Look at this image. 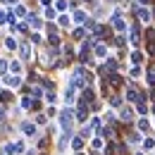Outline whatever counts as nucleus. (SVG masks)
<instances>
[{
  "label": "nucleus",
  "mask_w": 155,
  "mask_h": 155,
  "mask_svg": "<svg viewBox=\"0 0 155 155\" xmlns=\"http://www.w3.org/2000/svg\"><path fill=\"white\" fill-rule=\"evenodd\" d=\"M74 21H81V24H86V12H81V10H77V12H74Z\"/></svg>",
  "instance_id": "ddd939ff"
},
{
  "label": "nucleus",
  "mask_w": 155,
  "mask_h": 155,
  "mask_svg": "<svg viewBox=\"0 0 155 155\" xmlns=\"http://www.w3.org/2000/svg\"><path fill=\"white\" fill-rule=\"evenodd\" d=\"M148 84H150V86H155V67H150V69H148Z\"/></svg>",
  "instance_id": "5701e85b"
},
{
  "label": "nucleus",
  "mask_w": 155,
  "mask_h": 155,
  "mask_svg": "<svg viewBox=\"0 0 155 155\" xmlns=\"http://www.w3.org/2000/svg\"><path fill=\"white\" fill-rule=\"evenodd\" d=\"M86 119H88V105H86V100L81 98L79 110H77V122H86Z\"/></svg>",
  "instance_id": "f03ea898"
},
{
  "label": "nucleus",
  "mask_w": 155,
  "mask_h": 155,
  "mask_svg": "<svg viewBox=\"0 0 155 155\" xmlns=\"http://www.w3.org/2000/svg\"><path fill=\"white\" fill-rule=\"evenodd\" d=\"M5 21H7V15H5V12H0V24H5Z\"/></svg>",
  "instance_id": "2f4dec72"
},
{
  "label": "nucleus",
  "mask_w": 155,
  "mask_h": 155,
  "mask_svg": "<svg viewBox=\"0 0 155 155\" xmlns=\"http://www.w3.org/2000/svg\"><path fill=\"white\" fill-rule=\"evenodd\" d=\"M105 53H107V48H105L103 43H98V45H96V55H98V58H105Z\"/></svg>",
  "instance_id": "2eb2a0df"
},
{
  "label": "nucleus",
  "mask_w": 155,
  "mask_h": 155,
  "mask_svg": "<svg viewBox=\"0 0 155 155\" xmlns=\"http://www.w3.org/2000/svg\"><path fill=\"white\" fill-rule=\"evenodd\" d=\"M21 131H24V136H36V124L34 122H24L21 124Z\"/></svg>",
  "instance_id": "39448f33"
},
{
  "label": "nucleus",
  "mask_w": 155,
  "mask_h": 155,
  "mask_svg": "<svg viewBox=\"0 0 155 155\" xmlns=\"http://www.w3.org/2000/svg\"><path fill=\"white\" fill-rule=\"evenodd\" d=\"M72 146H74V150H81V146H84V136H77V138L72 141Z\"/></svg>",
  "instance_id": "f3484780"
},
{
  "label": "nucleus",
  "mask_w": 155,
  "mask_h": 155,
  "mask_svg": "<svg viewBox=\"0 0 155 155\" xmlns=\"http://www.w3.org/2000/svg\"><path fill=\"white\" fill-rule=\"evenodd\" d=\"M7 67H10L7 60H0V74H7Z\"/></svg>",
  "instance_id": "bb28decb"
},
{
  "label": "nucleus",
  "mask_w": 155,
  "mask_h": 155,
  "mask_svg": "<svg viewBox=\"0 0 155 155\" xmlns=\"http://www.w3.org/2000/svg\"><path fill=\"white\" fill-rule=\"evenodd\" d=\"M5 153H7V155L17 153V143H5Z\"/></svg>",
  "instance_id": "a211bd4d"
},
{
  "label": "nucleus",
  "mask_w": 155,
  "mask_h": 155,
  "mask_svg": "<svg viewBox=\"0 0 155 155\" xmlns=\"http://www.w3.org/2000/svg\"><path fill=\"white\" fill-rule=\"evenodd\" d=\"M55 10L64 12V10H67V0H58V2H55Z\"/></svg>",
  "instance_id": "b1692460"
},
{
  "label": "nucleus",
  "mask_w": 155,
  "mask_h": 155,
  "mask_svg": "<svg viewBox=\"0 0 155 155\" xmlns=\"http://www.w3.org/2000/svg\"><path fill=\"white\" fill-rule=\"evenodd\" d=\"M143 146H146V148H153L155 141H153V138H146V141H143Z\"/></svg>",
  "instance_id": "c756f323"
},
{
  "label": "nucleus",
  "mask_w": 155,
  "mask_h": 155,
  "mask_svg": "<svg viewBox=\"0 0 155 155\" xmlns=\"http://www.w3.org/2000/svg\"><path fill=\"white\" fill-rule=\"evenodd\" d=\"M131 43H134V45H138V43H141V34H138V29H134V31H131Z\"/></svg>",
  "instance_id": "6ab92c4d"
},
{
  "label": "nucleus",
  "mask_w": 155,
  "mask_h": 155,
  "mask_svg": "<svg viewBox=\"0 0 155 155\" xmlns=\"http://www.w3.org/2000/svg\"><path fill=\"white\" fill-rule=\"evenodd\" d=\"M138 2H141V5H148V0H138Z\"/></svg>",
  "instance_id": "72a5a7b5"
},
{
  "label": "nucleus",
  "mask_w": 155,
  "mask_h": 155,
  "mask_svg": "<svg viewBox=\"0 0 155 155\" xmlns=\"http://www.w3.org/2000/svg\"><path fill=\"white\" fill-rule=\"evenodd\" d=\"M138 98H141V96L136 93L134 88H127V100H129V103H134V100H138Z\"/></svg>",
  "instance_id": "f8f14e48"
},
{
  "label": "nucleus",
  "mask_w": 155,
  "mask_h": 155,
  "mask_svg": "<svg viewBox=\"0 0 155 155\" xmlns=\"http://www.w3.org/2000/svg\"><path fill=\"white\" fill-rule=\"evenodd\" d=\"M91 146H93V150H100V148H103V136L93 138V143H91Z\"/></svg>",
  "instance_id": "412c9836"
},
{
  "label": "nucleus",
  "mask_w": 155,
  "mask_h": 155,
  "mask_svg": "<svg viewBox=\"0 0 155 155\" xmlns=\"http://www.w3.org/2000/svg\"><path fill=\"white\" fill-rule=\"evenodd\" d=\"M110 103H112L115 107H119V105H122V100H119V98H117V96H112V98H110Z\"/></svg>",
  "instance_id": "cd10ccee"
},
{
  "label": "nucleus",
  "mask_w": 155,
  "mask_h": 155,
  "mask_svg": "<svg viewBox=\"0 0 155 155\" xmlns=\"http://www.w3.org/2000/svg\"><path fill=\"white\" fill-rule=\"evenodd\" d=\"M136 17H138V21L148 24V21H150V10H148V7H136Z\"/></svg>",
  "instance_id": "20e7f679"
},
{
  "label": "nucleus",
  "mask_w": 155,
  "mask_h": 155,
  "mask_svg": "<svg viewBox=\"0 0 155 155\" xmlns=\"http://www.w3.org/2000/svg\"><path fill=\"white\" fill-rule=\"evenodd\" d=\"M138 155H141V153H138Z\"/></svg>",
  "instance_id": "c9c22d12"
},
{
  "label": "nucleus",
  "mask_w": 155,
  "mask_h": 155,
  "mask_svg": "<svg viewBox=\"0 0 155 155\" xmlns=\"http://www.w3.org/2000/svg\"><path fill=\"white\" fill-rule=\"evenodd\" d=\"M19 55H21V60L31 58V45H29V43H21V45H19Z\"/></svg>",
  "instance_id": "423d86ee"
},
{
  "label": "nucleus",
  "mask_w": 155,
  "mask_h": 155,
  "mask_svg": "<svg viewBox=\"0 0 155 155\" xmlns=\"http://www.w3.org/2000/svg\"><path fill=\"white\" fill-rule=\"evenodd\" d=\"M74 119H77V115H74L72 110H67V107L60 112V124H62V129H69V127L74 124Z\"/></svg>",
  "instance_id": "f257e3e1"
},
{
  "label": "nucleus",
  "mask_w": 155,
  "mask_h": 155,
  "mask_svg": "<svg viewBox=\"0 0 155 155\" xmlns=\"http://www.w3.org/2000/svg\"><path fill=\"white\" fill-rule=\"evenodd\" d=\"M10 72H12V74H17V77L21 74V64L17 62V60H12V62H10Z\"/></svg>",
  "instance_id": "1a4fd4ad"
},
{
  "label": "nucleus",
  "mask_w": 155,
  "mask_h": 155,
  "mask_svg": "<svg viewBox=\"0 0 155 155\" xmlns=\"http://www.w3.org/2000/svg\"><path fill=\"white\" fill-rule=\"evenodd\" d=\"M77 155H81V153H77Z\"/></svg>",
  "instance_id": "f704fd0d"
},
{
  "label": "nucleus",
  "mask_w": 155,
  "mask_h": 155,
  "mask_svg": "<svg viewBox=\"0 0 155 155\" xmlns=\"http://www.w3.org/2000/svg\"><path fill=\"white\" fill-rule=\"evenodd\" d=\"M138 129H141V131H143V134H146V131H148V129H150V122H148V119H146V117H143V119H138Z\"/></svg>",
  "instance_id": "9b49d317"
},
{
  "label": "nucleus",
  "mask_w": 155,
  "mask_h": 155,
  "mask_svg": "<svg viewBox=\"0 0 155 155\" xmlns=\"http://www.w3.org/2000/svg\"><path fill=\"white\" fill-rule=\"evenodd\" d=\"M15 15H17V17H26V7H24V5H17V7H15Z\"/></svg>",
  "instance_id": "aec40b11"
},
{
  "label": "nucleus",
  "mask_w": 155,
  "mask_h": 155,
  "mask_svg": "<svg viewBox=\"0 0 155 155\" xmlns=\"http://www.w3.org/2000/svg\"><path fill=\"white\" fill-rule=\"evenodd\" d=\"M2 81H5V86H7V88H17V86H21V77H17V74H12V77H10V74H5Z\"/></svg>",
  "instance_id": "7ed1b4c3"
},
{
  "label": "nucleus",
  "mask_w": 155,
  "mask_h": 155,
  "mask_svg": "<svg viewBox=\"0 0 155 155\" xmlns=\"http://www.w3.org/2000/svg\"><path fill=\"white\" fill-rule=\"evenodd\" d=\"M69 21H72V19H69L67 15H62V17L58 19V24H60V26H69Z\"/></svg>",
  "instance_id": "393cba45"
},
{
  "label": "nucleus",
  "mask_w": 155,
  "mask_h": 155,
  "mask_svg": "<svg viewBox=\"0 0 155 155\" xmlns=\"http://www.w3.org/2000/svg\"><path fill=\"white\" fill-rule=\"evenodd\" d=\"M5 48H7V50H15V48H17V41L12 38V36H7V38H5Z\"/></svg>",
  "instance_id": "4468645a"
},
{
  "label": "nucleus",
  "mask_w": 155,
  "mask_h": 155,
  "mask_svg": "<svg viewBox=\"0 0 155 155\" xmlns=\"http://www.w3.org/2000/svg\"><path fill=\"white\" fill-rule=\"evenodd\" d=\"M117 69V60L115 58H107V72H115Z\"/></svg>",
  "instance_id": "4be33fe9"
},
{
  "label": "nucleus",
  "mask_w": 155,
  "mask_h": 155,
  "mask_svg": "<svg viewBox=\"0 0 155 155\" xmlns=\"http://www.w3.org/2000/svg\"><path fill=\"white\" fill-rule=\"evenodd\" d=\"M98 136H103V138H110V136H112V129H110V127H100V129H98Z\"/></svg>",
  "instance_id": "9d476101"
},
{
  "label": "nucleus",
  "mask_w": 155,
  "mask_h": 155,
  "mask_svg": "<svg viewBox=\"0 0 155 155\" xmlns=\"http://www.w3.org/2000/svg\"><path fill=\"white\" fill-rule=\"evenodd\" d=\"M45 17H48V19H53V17H55V10H50V7H45Z\"/></svg>",
  "instance_id": "c85d7f7f"
},
{
  "label": "nucleus",
  "mask_w": 155,
  "mask_h": 155,
  "mask_svg": "<svg viewBox=\"0 0 155 155\" xmlns=\"http://www.w3.org/2000/svg\"><path fill=\"white\" fill-rule=\"evenodd\" d=\"M21 107H24V110H31V107H38V103L31 100V98H21Z\"/></svg>",
  "instance_id": "0eeeda50"
},
{
  "label": "nucleus",
  "mask_w": 155,
  "mask_h": 155,
  "mask_svg": "<svg viewBox=\"0 0 155 155\" xmlns=\"http://www.w3.org/2000/svg\"><path fill=\"white\" fill-rule=\"evenodd\" d=\"M0 119H5V107L0 105Z\"/></svg>",
  "instance_id": "473e14b6"
},
{
  "label": "nucleus",
  "mask_w": 155,
  "mask_h": 155,
  "mask_svg": "<svg viewBox=\"0 0 155 155\" xmlns=\"http://www.w3.org/2000/svg\"><path fill=\"white\" fill-rule=\"evenodd\" d=\"M64 100H67V105H69V103H74V86H72V84H69V86H67V91H64Z\"/></svg>",
  "instance_id": "6e6552de"
},
{
  "label": "nucleus",
  "mask_w": 155,
  "mask_h": 155,
  "mask_svg": "<svg viewBox=\"0 0 155 155\" xmlns=\"http://www.w3.org/2000/svg\"><path fill=\"white\" fill-rule=\"evenodd\" d=\"M41 24H43V21H41V19H36V17H34V21H31V26H34V29H41Z\"/></svg>",
  "instance_id": "7c9ffc66"
},
{
  "label": "nucleus",
  "mask_w": 155,
  "mask_h": 155,
  "mask_svg": "<svg viewBox=\"0 0 155 155\" xmlns=\"http://www.w3.org/2000/svg\"><path fill=\"white\" fill-rule=\"evenodd\" d=\"M141 60H143V55H141L138 50H134V53H131V62H136V64H138Z\"/></svg>",
  "instance_id": "a878e982"
},
{
  "label": "nucleus",
  "mask_w": 155,
  "mask_h": 155,
  "mask_svg": "<svg viewBox=\"0 0 155 155\" xmlns=\"http://www.w3.org/2000/svg\"><path fill=\"white\" fill-rule=\"evenodd\" d=\"M119 117H122L124 122H129V119H131V110H129V107H122V112H119Z\"/></svg>",
  "instance_id": "dca6fc26"
}]
</instances>
